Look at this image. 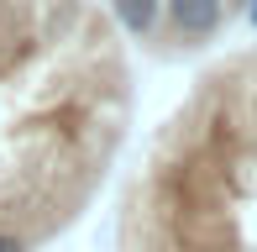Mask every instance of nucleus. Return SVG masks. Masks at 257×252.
Returning a JSON list of instances; mask_svg holds the SVG:
<instances>
[{"instance_id": "f257e3e1", "label": "nucleus", "mask_w": 257, "mask_h": 252, "mask_svg": "<svg viewBox=\"0 0 257 252\" xmlns=\"http://www.w3.org/2000/svg\"><path fill=\"white\" fill-rule=\"evenodd\" d=\"M115 252H257V105L247 137L226 116L173 121L121 205Z\"/></svg>"}, {"instance_id": "f03ea898", "label": "nucleus", "mask_w": 257, "mask_h": 252, "mask_svg": "<svg viewBox=\"0 0 257 252\" xmlns=\"http://www.w3.org/2000/svg\"><path fill=\"white\" fill-rule=\"evenodd\" d=\"M163 21H168V37L184 48H200L205 37H215L220 21H226V0H163Z\"/></svg>"}, {"instance_id": "7ed1b4c3", "label": "nucleus", "mask_w": 257, "mask_h": 252, "mask_svg": "<svg viewBox=\"0 0 257 252\" xmlns=\"http://www.w3.org/2000/svg\"><path fill=\"white\" fill-rule=\"evenodd\" d=\"M110 11L126 37H153L163 27V0H110Z\"/></svg>"}, {"instance_id": "20e7f679", "label": "nucleus", "mask_w": 257, "mask_h": 252, "mask_svg": "<svg viewBox=\"0 0 257 252\" xmlns=\"http://www.w3.org/2000/svg\"><path fill=\"white\" fill-rule=\"evenodd\" d=\"M0 252H32L27 242H21V236L16 231H0Z\"/></svg>"}, {"instance_id": "39448f33", "label": "nucleus", "mask_w": 257, "mask_h": 252, "mask_svg": "<svg viewBox=\"0 0 257 252\" xmlns=\"http://www.w3.org/2000/svg\"><path fill=\"white\" fill-rule=\"evenodd\" d=\"M247 21H252V27H257V0H247Z\"/></svg>"}, {"instance_id": "423d86ee", "label": "nucleus", "mask_w": 257, "mask_h": 252, "mask_svg": "<svg viewBox=\"0 0 257 252\" xmlns=\"http://www.w3.org/2000/svg\"><path fill=\"white\" fill-rule=\"evenodd\" d=\"M241 6H247V0H226V11H241Z\"/></svg>"}]
</instances>
